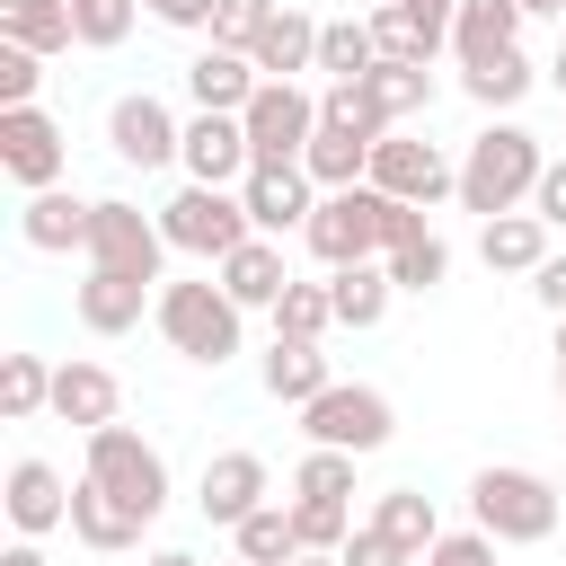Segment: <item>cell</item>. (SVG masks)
I'll list each match as a JSON object with an SVG mask.
<instances>
[{
  "mask_svg": "<svg viewBox=\"0 0 566 566\" xmlns=\"http://www.w3.org/2000/svg\"><path fill=\"white\" fill-rule=\"evenodd\" d=\"M539 168H548L539 133H522L513 115H495V124L469 142V159H460V212H478V221L531 212V186H539Z\"/></svg>",
  "mask_w": 566,
  "mask_h": 566,
  "instance_id": "cell-1",
  "label": "cell"
},
{
  "mask_svg": "<svg viewBox=\"0 0 566 566\" xmlns=\"http://www.w3.org/2000/svg\"><path fill=\"white\" fill-rule=\"evenodd\" d=\"M557 513H566V495H557V478H539V469H478L469 478V522L495 539V548H539L548 531H557Z\"/></svg>",
  "mask_w": 566,
  "mask_h": 566,
  "instance_id": "cell-2",
  "label": "cell"
},
{
  "mask_svg": "<svg viewBox=\"0 0 566 566\" xmlns=\"http://www.w3.org/2000/svg\"><path fill=\"white\" fill-rule=\"evenodd\" d=\"M150 327L168 336V354H186V363H203V371H221L230 354H239V327H248V310L203 274V283H159V310H150Z\"/></svg>",
  "mask_w": 566,
  "mask_h": 566,
  "instance_id": "cell-3",
  "label": "cell"
},
{
  "mask_svg": "<svg viewBox=\"0 0 566 566\" xmlns=\"http://www.w3.org/2000/svg\"><path fill=\"white\" fill-rule=\"evenodd\" d=\"M159 230H168V248H186V256H203V265H221L230 248L256 239L239 186H177V195L159 203Z\"/></svg>",
  "mask_w": 566,
  "mask_h": 566,
  "instance_id": "cell-4",
  "label": "cell"
},
{
  "mask_svg": "<svg viewBox=\"0 0 566 566\" xmlns=\"http://www.w3.org/2000/svg\"><path fill=\"white\" fill-rule=\"evenodd\" d=\"M168 230L159 212L124 203V195H97V221H88V274H124V283H168Z\"/></svg>",
  "mask_w": 566,
  "mask_h": 566,
  "instance_id": "cell-5",
  "label": "cell"
},
{
  "mask_svg": "<svg viewBox=\"0 0 566 566\" xmlns=\"http://www.w3.org/2000/svg\"><path fill=\"white\" fill-rule=\"evenodd\" d=\"M80 478H97L115 504H133L142 522H159L168 513V460H159V442H142L133 424H106V433H88V460H80Z\"/></svg>",
  "mask_w": 566,
  "mask_h": 566,
  "instance_id": "cell-6",
  "label": "cell"
},
{
  "mask_svg": "<svg viewBox=\"0 0 566 566\" xmlns=\"http://www.w3.org/2000/svg\"><path fill=\"white\" fill-rule=\"evenodd\" d=\"M301 433H310V451H380L389 433H398V407L371 389V380H336V389H318L310 407H301Z\"/></svg>",
  "mask_w": 566,
  "mask_h": 566,
  "instance_id": "cell-7",
  "label": "cell"
},
{
  "mask_svg": "<svg viewBox=\"0 0 566 566\" xmlns=\"http://www.w3.org/2000/svg\"><path fill=\"white\" fill-rule=\"evenodd\" d=\"M239 124H248L256 168H301L310 142H318V88H301V80H265V88L248 97Z\"/></svg>",
  "mask_w": 566,
  "mask_h": 566,
  "instance_id": "cell-8",
  "label": "cell"
},
{
  "mask_svg": "<svg viewBox=\"0 0 566 566\" xmlns=\"http://www.w3.org/2000/svg\"><path fill=\"white\" fill-rule=\"evenodd\" d=\"M301 248H310L327 274H345V265H380V195H371V186L318 195V212H310Z\"/></svg>",
  "mask_w": 566,
  "mask_h": 566,
  "instance_id": "cell-9",
  "label": "cell"
},
{
  "mask_svg": "<svg viewBox=\"0 0 566 566\" xmlns=\"http://www.w3.org/2000/svg\"><path fill=\"white\" fill-rule=\"evenodd\" d=\"M62 168H71V133L44 106H0V177L18 195H44L62 186Z\"/></svg>",
  "mask_w": 566,
  "mask_h": 566,
  "instance_id": "cell-10",
  "label": "cell"
},
{
  "mask_svg": "<svg viewBox=\"0 0 566 566\" xmlns=\"http://www.w3.org/2000/svg\"><path fill=\"white\" fill-rule=\"evenodd\" d=\"M363 186H380V195H398V203H442V195H460V159H442L424 133H389V142H371V177Z\"/></svg>",
  "mask_w": 566,
  "mask_h": 566,
  "instance_id": "cell-11",
  "label": "cell"
},
{
  "mask_svg": "<svg viewBox=\"0 0 566 566\" xmlns=\"http://www.w3.org/2000/svg\"><path fill=\"white\" fill-rule=\"evenodd\" d=\"M106 150L124 159V168H177V150H186V124L150 97V88H124L115 106H106Z\"/></svg>",
  "mask_w": 566,
  "mask_h": 566,
  "instance_id": "cell-12",
  "label": "cell"
},
{
  "mask_svg": "<svg viewBox=\"0 0 566 566\" xmlns=\"http://www.w3.org/2000/svg\"><path fill=\"white\" fill-rule=\"evenodd\" d=\"M177 168H186V186H248V168H256L248 124H239V115H186Z\"/></svg>",
  "mask_w": 566,
  "mask_h": 566,
  "instance_id": "cell-13",
  "label": "cell"
},
{
  "mask_svg": "<svg viewBox=\"0 0 566 566\" xmlns=\"http://www.w3.org/2000/svg\"><path fill=\"white\" fill-rule=\"evenodd\" d=\"M195 504H203V522L239 531L248 513H265V504H274V478H265V460H256V451H212V460H203Z\"/></svg>",
  "mask_w": 566,
  "mask_h": 566,
  "instance_id": "cell-14",
  "label": "cell"
},
{
  "mask_svg": "<svg viewBox=\"0 0 566 566\" xmlns=\"http://www.w3.org/2000/svg\"><path fill=\"white\" fill-rule=\"evenodd\" d=\"M71 486H80V478H62V469H53V460H35V451H27V460H9V486H0L9 531H18V539L62 531V522H71Z\"/></svg>",
  "mask_w": 566,
  "mask_h": 566,
  "instance_id": "cell-15",
  "label": "cell"
},
{
  "mask_svg": "<svg viewBox=\"0 0 566 566\" xmlns=\"http://www.w3.org/2000/svg\"><path fill=\"white\" fill-rule=\"evenodd\" d=\"M53 416L80 424V433H106V424H124V380L106 363L71 354V363H53Z\"/></svg>",
  "mask_w": 566,
  "mask_h": 566,
  "instance_id": "cell-16",
  "label": "cell"
},
{
  "mask_svg": "<svg viewBox=\"0 0 566 566\" xmlns=\"http://www.w3.org/2000/svg\"><path fill=\"white\" fill-rule=\"evenodd\" d=\"M239 203H248L256 239H283V230H310V212H318V186H310V168H248Z\"/></svg>",
  "mask_w": 566,
  "mask_h": 566,
  "instance_id": "cell-17",
  "label": "cell"
},
{
  "mask_svg": "<svg viewBox=\"0 0 566 566\" xmlns=\"http://www.w3.org/2000/svg\"><path fill=\"white\" fill-rule=\"evenodd\" d=\"M88 221H97V203L88 195H71V186H44V195H27L18 203V239L35 248V256H88Z\"/></svg>",
  "mask_w": 566,
  "mask_h": 566,
  "instance_id": "cell-18",
  "label": "cell"
},
{
  "mask_svg": "<svg viewBox=\"0 0 566 566\" xmlns=\"http://www.w3.org/2000/svg\"><path fill=\"white\" fill-rule=\"evenodd\" d=\"M71 310H80V327L88 336H133L150 310H159V283H124V274H88V283H71Z\"/></svg>",
  "mask_w": 566,
  "mask_h": 566,
  "instance_id": "cell-19",
  "label": "cell"
},
{
  "mask_svg": "<svg viewBox=\"0 0 566 566\" xmlns=\"http://www.w3.org/2000/svg\"><path fill=\"white\" fill-rule=\"evenodd\" d=\"M265 80H256V62L248 53H221V44H203L195 62H186V97H195V115H248V97H256Z\"/></svg>",
  "mask_w": 566,
  "mask_h": 566,
  "instance_id": "cell-20",
  "label": "cell"
},
{
  "mask_svg": "<svg viewBox=\"0 0 566 566\" xmlns=\"http://www.w3.org/2000/svg\"><path fill=\"white\" fill-rule=\"evenodd\" d=\"M142 531H150V522H142L133 504H115L97 478H80V486H71V539H80V548L124 557V548H142Z\"/></svg>",
  "mask_w": 566,
  "mask_h": 566,
  "instance_id": "cell-21",
  "label": "cell"
},
{
  "mask_svg": "<svg viewBox=\"0 0 566 566\" xmlns=\"http://www.w3.org/2000/svg\"><path fill=\"white\" fill-rule=\"evenodd\" d=\"M318 27H327V18H310V9H292V0H283V9L265 18L256 53H248V62H256V80H301V71H318Z\"/></svg>",
  "mask_w": 566,
  "mask_h": 566,
  "instance_id": "cell-22",
  "label": "cell"
},
{
  "mask_svg": "<svg viewBox=\"0 0 566 566\" xmlns=\"http://www.w3.org/2000/svg\"><path fill=\"white\" fill-rule=\"evenodd\" d=\"M221 292L239 301V310H274L283 292H292V265H283V239H248V248H230L221 265Z\"/></svg>",
  "mask_w": 566,
  "mask_h": 566,
  "instance_id": "cell-23",
  "label": "cell"
},
{
  "mask_svg": "<svg viewBox=\"0 0 566 566\" xmlns=\"http://www.w3.org/2000/svg\"><path fill=\"white\" fill-rule=\"evenodd\" d=\"M256 380H265V398H274V407H310L318 389H336L327 345H301V336H274V345H265V363H256Z\"/></svg>",
  "mask_w": 566,
  "mask_h": 566,
  "instance_id": "cell-24",
  "label": "cell"
},
{
  "mask_svg": "<svg viewBox=\"0 0 566 566\" xmlns=\"http://www.w3.org/2000/svg\"><path fill=\"white\" fill-rule=\"evenodd\" d=\"M513 44H522V0H460V18H451V62L460 71L469 62H495Z\"/></svg>",
  "mask_w": 566,
  "mask_h": 566,
  "instance_id": "cell-25",
  "label": "cell"
},
{
  "mask_svg": "<svg viewBox=\"0 0 566 566\" xmlns=\"http://www.w3.org/2000/svg\"><path fill=\"white\" fill-rule=\"evenodd\" d=\"M557 230L539 221V212H504V221H486L478 230V256H486V274H539L557 248H548Z\"/></svg>",
  "mask_w": 566,
  "mask_h": 566,
  "instance_id": "cell-26",
  "label": "cell"
},
{
  "mask_svg": "<svg viewBox=\"0 0 566 566\" xmlns=\"http://www.w3.org/2000/svg\"><path fill=\"white\" fill-rule=\"evenodd\" d=\"M371 531H380V539H398V548L424 566V548L442 539V513H433V495H424V486H380V504H371Z\"/></svg>",
  "mask_w": 566,
  "mask_h": 566,
  "instance_id": "cell-27",
  "label": "cell"
},
{
  "mask_svg": "<svg viewBox=\"0 0 566 566\" xmlns=\"http://www.w3.org/2000/svg\"><path fill=\"white\" fill-rule=\"evenodd\" d=\"M0 44H27V53H71L80 27H71V0H0Z\"/></svg>",
  "mask_w": 566,
  "mask_h": 566,
  "instance_id": "cell-28",
  "label": "cell"
},
{
  "mask_svg": "<svg viewBox=\"0 0 566 566\" xmlns=\"http://www.w3.org/2000/svg\"><path fill=\"white\" fill-rule=\"evenodd\" d=\"M531 88H539V71H531V53H522V44H513V53H495V62H469V71H460V97H469V106H486V115H513Z\"/></svg>",
  "mask_w": 566,
  "mask_h": 566,
  "instance_id": "cell-29",
  "label": "cell"
},
{
  "mask_svg": "<svg viewBox=\"0 0 566 566\" xmlns=\"http://www.w3.org/2000/svg\"><path fill=\"white\" fill-rule=\"evenodd\" d=\"M363 97L389 115V133H407V124L433 106V71H424V62H380V71L363 80Z\"/></svg>",
  "mask_w": 566,
  "mask_h": 566,
  "instance_id": "cell-30",
  "label": "cell"
},
{
  "mask_svg": "<svg viewBox=\"0 0 566 566\" xmlns=\"http://www.w3.org/2000/svg\"><path fill=\"white\" fill-rule=\"evenodd\" d=\"M327 292H336V327H380L389 318V301H398V283H389V265H345V274H327Z\"/></svg>",
  "mask_w": 566,
  "mask_h": 566,
  "instance_id": "cell-31",
  "label": "cell"
},
{
  "mask_svg": "<svg viewBox=\"0 0 566 566\" xmlns=\"http://www.w3.org/2000/svg\"><path fill=\"white\" fill-rule=\"evenodd\" d=\"M0 416H9V424L53 416V363H44V354H0Z\"/></svg>",
  "mask_w": 566,
  "mask_h": 566,
  "instance_id": "cell-32",
  "label": "cell"
},
{
  "mask_svg": "<svg viewBox=\"0 0 566 566\" xmlns=\"http://www.w3.org/2000/svg\"><path fill=\"white\" fill-rule=\"evenodd\" d=\"M318 71H327V80H371V71H380L371 18H327V27H318Z\"/></svg>",
  "mask_w": 566,
  "mask_h": 566,
  "instance_id": "cell-33",
  "label": "cell"
},
{
  "mask_svg": "<svg viewBox=\"0 0 566 566\" xmlns=\"http://www.w3.org/2000/svg\"><path fill=\"white\" fill-rule=\"evenodd\" d=\"M230 539H239V557H248V566H292V557H301V522H292V504H283V495H274L265 513H248Z\"/></svg>",
  "mask_w": 566,
  "mask_h": 566,
  "instance_id": "cell-34",
  "label": "cell"
},
{
  "mask_svg": "<svg viewBox=\"0 0 566 566\" xmlns=\"http://www.w3.org/2000/svg\"><path fill=\"white\" fill-rule=\"evenodd\" d=\"M371 44H380V62H424V71H433V53H442L451 35H433L416 9H389V0H380V9H371Z\"/></svg>",
  "mask_w": 566,
  "mask_h": 566,
  "instance_id": "cell-35",
  "label": "cell"
},
{
  "mask_svg": "<svg viewBox=\"0 0 566 566\" xmlns=\"http://www.w3.org/2000/svg\"><path fill=\"white\" fill-rule=\"evenodd\" d=\"M327 327H336V292H327V274H318V283H301V274H292V292L274 301V336L327 345Z\"/></svg>",
  "mask_w": 566,
  "mask_h": 566,
  "instance_id": "cell-36",
  "label": "cell"
},
{
  "mask_svg": "<svg viewBox=\"0 0 566 566\" xmlns=\"http://www.w3.org/2000/svg\"><path fill=\"white\" fill-rule=\"evenodd\" d=\"M318 124H336V133H363V142H389V115L363 97V80H327V88H318Z\"/></svg>",
  "mask_w": 566,
  "mask_h": 566,
  "instance_id": "cell-37",
  "label": "cell"
},
{
  "mask_svg": "<svg viewBox=\"0 0 566 566\" xmlns=\"http://www.w3.org/2000/svg\"><path fill=\"white\" fill-rule=\"evenodd\" d=\"M292 495L301 504H354V451H301Z\"/></svg>",
  "mask_w": 566,
  "mask_h": 566,
  "instance_id": "cell-38",
  "label": "cell"
},
{
  "mask_svg": "<svg viewBox=\"0 0 566 566\" xmlns=\"http://www.w3.org/2000/svg\"><path fill=\"white\" fill-rule=\"evenodd\" d=\"M133 18H142V0H71V27H80L88 53H115L133 35Z\"/></svg>",
  "mask_w": 566,
  "mask_h": 566,
  "instance_id": "cell-39",
  "label": "cell"
},
{
  "mask_svg": "<svg viewBox=\"0 0 566 566\" xmlns=\"http://www.w3.org/2000/svg\"><path fill=\"white\" fill-rule=\"evenodd\" d=\"M380 265H389V283H398V292H433V283H451V248H442L433 230H424L416 248H398V256H380Z\"/></svg>",
  "mask_w": 566,
  "mask_h": 566,
  "instance_id": "cell-40",
  "label": "cell"
},
{
  "mask_svg": "<svg viewBox=\"0 0 566 566\" xmlns=\"http://www.w3.org/2000/svg\"><path fill=\"white\" fill-rule=\"evenodd\" d=\"M292 522H301V548H318V557H345V539H354V504H301L292 495Z\"/></svg>",
  "mask_w": 566,
  "mask_h": 566,
  "instance_id": "cell-41",
  "label": "cell"
},
{
  "mask_svg": "<svg viewBox=\"0 0 566 566\" xmlns=\"http://www.w3.org/2000/svg\"><path fill=\"white\" fill-rule=\"evenodd\" d=\"M274 9H283V0H221V18H212L203 44H221V53H256V35H265Z\"/></svg>",
  "mask_w": 566,
  "mask_h": 566,
  "instance_id": "cell-42",
  "label": "cell"
},
{
  "mask_svg": "<svg viewBox=\"0 0 566 566\" xmlns=\"http://www.w3.org/2000/svg\"><path fill=\"white\" fill-rule=\"evenodd\" d=\"M35 88H44V53L0 44V106H35Z\"/></svg>",
  "mask_w": 566,
  "mask_h": 566,
  "instance_id": "cell-43",
  "label": "cell"
},
{
  "mask_svg": "<svg viewBox=\"0 0 566 566\" xmlns=\"http://www.w3.org/2000/svg\"><path fill=\"white\" fill-rule=\"evenodd\" d=\"M424 566H495V539L469 522V531H442L433 548H424Z\"/></svg>",
  "mask_w": 566,
  "mask_h": 566,
  "instance_id": "cell-44",
  "label": "cell"
},
{
  "mask_svg": "<svg viewBox=\"0 0 566 566\" xmlns=\"http://www.w3.org/2000/svg\"><path fill=\"white\" fill-rule=\"evenodd\" d=\"M159 27H177V35H212V18H221V0H142Z\"/></svg>",
  "mask_w": 566,
  "mask_h": 566,
  "instance_id": "cell-45",
  "label": "cell"
},
{
  "mask_svg": "<svg viewBox=\"0 0 566 566\" xmlns=\"http://www.w3.org/2000/svg\"><path fill=\"white\" fill-rule=\"evenodd\" d=\"M345 566H416L398 539H380L371 522H354V539H345Z\"/></svg>",
  "mask_w": 566,
  "mask_h": 566,
  "instance_id": "cell-46",
  "label": "cell"
},
{
  "mask_svg": "<svg viewBox=\"0 0 566 566\" xmlns=\"http://www.w3.org/2000/svg\"><path fill=\"white\" fill-rule=\"evenodd\" d=\"M531 212H539L548 230H566V159H548V168H539V186H531Z\"/></svg>",
  "mask_w": 566,
  "mask_h": 566,
  "instance_id": "cell-47",
  "label": "cell"
},
{
  "mask_svg": "<svg viewBox=\"0 0 566 566\" xmlns=\"http://www.w3.org/2000/svg\"><path fill=\"white\" fill-rule=\"evenodd\" d=\"M531 292H539V310H548V318H566V256H548V265L531 274Z\"/></svg>",
  "mask_w": 566,
  "mask_h": 566,
  "instance_id": "cell-48",
  "label": "cell"
},
{
  "mask_svg": "<svg viewBox=\"0 0 566 566\" xmlns=\"http://www.w3.org/2000/svg\"><path fill=\"white\" fill-rule=\"evenodd\" d=\"M389 9H416L433 35H451V18H460V0H389Z\"/></svg>",
  "mask_w": 566,
  "mask_h": 566,
  "instance_id": "cell-49",
  "label": "cell"
},
{
  "mask_svg": "<svg viewBox=\"0 0 566 566\" xmlns=\"http://www.w3.org/2000/svg\"><path fill=\"white\" fill-rule=\"evenodd\" d=\"M0 566H53V557H44L35 539H9V548H0Z\"/></svg>",
  "mask_w": 566,
  "mask_h": 566,
  "instance_id": "cell-50",
  "label": "cell"
},
{
  "mask_svg": "<svg viewBox=\"0 0 566 566\" xmlns=\"http://www.w3.org/2000/svg\"><path fill=\"white\" fill-rule=\"evenodd\" d=\"M142 566H203V557H195V548H150Z\"/></svg>",
  "mask_w": 566,
  "mask_h": 566,
  "instance_id": "cell-51",
  "label": "cell"
},
{
  "mask_svg": "<svg viewBox=\"0 0 566 566\" xmlns=\"http://www.w3.org/2000/svg\"><path fill=\"white\" fill-rule=\"evenodd\" d=\"M522 18H566V0H522Z\"/></svg>",
  "mask_w": 566,
  "mask_h": 566,
  "instance_id": "cell-52",
  "label": "cell"
},
{
  "mask_svg": "<svg viewBox=\"0 0 566 566\" xmlns=\"http://www.w3.org/2000/svg\"><path fill=\"white\" fill-rule=\"evenodd\" d=\"M557 398H566V318H557Z\"/></svg>",
  "mask_w": 566,
  "mask_h": 566,
  "instance_id": "cell-53",
  "label": "cell"
},
{
  "mask_svg": "<svg viewBox=\"0 0 566 566\" xmlns=\"http://www.w3.org/2000/svg\"><path fill=\"white\" fill-rule=\"evenodd\" d=\"M292 566H345V557H318V548H301V557H292Z\"/></svg>",
  "mask_w": 566,
  "mask_h": 566,
  "instance_id": "cell-54",
  "label": "cell"
},
{
  "mask_svg": "<svg viewBox=\"0 0 566 566\" xmlns=\"http://www.w3.org/2000/svg\"><path fill=\"white\" fill-rule=\"evenodd\" d=\"M548 80H557V97H566V44H557V62H548Z\"/></svg>",
  "mask_w": 566,
  "mask_h": 566,
  "instance_id": "cell-55",
  "label": "cell"
},
{
  "mask_svg": "<svg viewBox=\"0 0 566 566\" xmlns=\"http://www.w3.org/2000/svg\"><path fill=\"white\" fill-rule=\"evenodd\" d=\"M230 566H248V557H230Z\"/></svg>",
  "mask_w": 566,
  "mask_h": 566,
  "instance_id": "cell-56",
  "label": "cell"
},
{
  "mask_svg": "<svg viewBox=\"0 0 566 566\" xmlns=\"http://www.w3.org/2000/svg\"><path fill=\"white\" fill-rule=\"evenodd\" d=\"M557 495H566V478H557Z\"/></svg>",
  "mask_w": 566,
  "mask_h": 566,
  "instance_id": "cell-57",
  "label": "cell"
},
{
  "mask_svg": "<svg viewBox=\"0 0 566 566\" xmlns=\"http://www.w3.org/2000/svg\"><path fill=\"white\" fill-rule=\"evenodd\" d=\"M557 407H566V398H557Z\"/></svg>",
  "mask_w": 566,
  "mask_h": 566,
  "instance_id": "cell-58",
  "label": "cell"
}]
</instances>
